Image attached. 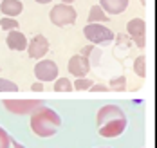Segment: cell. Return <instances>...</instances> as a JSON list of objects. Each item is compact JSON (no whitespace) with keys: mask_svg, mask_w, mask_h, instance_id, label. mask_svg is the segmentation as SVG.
<instances>
[{"mask_svg":"<svg viewBox=\"0 0 157 148\" xmlns=\"http://www.w3.org/2000/svg\"><path fill=\"white\" fill-rule=\"evenodd\" d=\"M109 85H110L109 89L116 90V92H125V90H126V78H125V76H119V78H112Z\"/></svg>","mask_w":157,"mask_h":148,"instance_id":"obj_16","label":"cell"},{"mask_svg":"<svg viewBox=\"0 0 157 148\" xmlns=\"http://www.w3.org/2000/svg\"><path fill=\"white\" fill-rule=\"evenodd\" d=\"M9 146H11V137H9L7 132L0 127V148H9Z\"/></svg>","mask_w":157,"mask_h":148,"instance_id":"obj_20","label":"cell"},{"mask_svg":"<svg viewBox=\"0 0 157 148\" xmlns=\"http://www.w3.org/2000/svg\"><path fill=\"white\" fill-rule=\"evenodd\" d=\"M49 51V42L44 34H36L31 42H27V54L31 58H44Z\"/></svg>","mask_w":157,"mask_h":148,"instance_id":"obj_9","label":"cell"},{"mask_svg":"<svg viewBox=\"0 0 157 148\" xmlns=\"http://www.w3.org/2000/svg\"><path fill=\"white\" fill-rule=\"evenodd\" d=\"M99 6L105 13L110 15H121L128 7V0H99Z\"/></svg>","mask_w":157,"mask_h":148,"instance_id":"obj_12","label":"cell"},{"mask_svg":"<svg viewBox=\"0 0 157 148\" xmlns=\"http://www.w3.org/2000/svg\"><path fill=\"white\" fill-rule=\"evenodd\" d=\"M69 72L76 78H85L89 72H90V62L87 56H81L76 54L69 60Z\"/></svg>","mask_w":157,"mask_h":148,"instance_id":"obj_8","label":"cell"},{"mask_svg":"<svg viewBox=\"0 0 157 148\" xmlns=\"http://www.w3.org/2000/svg\"><path fill=\"white\" fill-rule=\"evenodd\" d=\"M51 22L58 27L71 25L76 22V9L71 4H58L51 9Z\"/></svg>","mask_w":157,"mask_h":148,"instance_id":"obj_4","label":"cell"},{"mask_svg":"<svg viewBox=\"0 0 157 148\" xmlns=\"http://www.w3.org/2000/svg\"><path fill=\"white\" fill-rule=\"evenodd\" d=\"M96 125L101 137H117L126 128V116L117 105H105L98 110Z\"/></svg>","mask_w":157,"mask_h":148,"instance_id":"obj_1","label":"cell"},{"mask_svg":"<svg viewBox=\"0 0 157 148\" xmlns=\"http://www.w3.org/2000/svg\"><path fill=\"white\" fill-rule=\"evenodd\" d=\"M126 29H128V34L136 40L137 47H144L146 45V24L143 18H132L128 24H126Z\"/></svg>","mask_w":157,"mask_h":148,"instance_id":"obj_7","label":"cell"},{"mask_svg":"<svg viewBox=\"0 0 157 148\" xmlns=\"http://www.w3.org/2000/svg\"><path fill=\"white\" fill-rule=\"evenodd\" d=\"M74 0H62V4H72Z\"/></svg>","mask_w":157,"mask_h":148,"instance_id":"obj_26","label":"cell"},{"mask_svg":"<svg viewBox=\"0 0 157 148\" xmlns=\"http://www.w3.org/2000/svg\"><path fill=\"white\" fill-rule=\"evenodd\" d=\"M6 42H7V47L11 51H25L27 49V38H25V34L16 31V29L9 31Z\"/></svg>","mask_w":157,"mask_h":148,"instance_id":"obj_10","label":"cell"},{"mask_svg":"<svg viewBox=\"0 0 157 148\" xmlns=\"http://www.w3.org/2000/svg\"><path fill=\"white\" fill-rule=\"evenodd\" d=\"M36 2H38V4H49L51 0H36Z\"/></svg>","mask_w":157,"mask_h":148,"instance_id":"obj_25","label":"cell"},{"mask_svg":"<svg viewBox=\"0 0 157 148\" xmlns=\"http://www.w3.org/2000/svg\"><path fill=\"white\" fill-rule=\"evenodd\" d=\"M54 90L56 92H71L74 89H72V83H71L69 78H58L56 83H54Z\"/></svg>","mask_w":157,"mask_h":148,"instance_id":"obj_15","label":"cell"},{"mask_svg":"<svg viewBox=\"0 0 157 148\" xmlns=\"http://www.w3.org/2000/svg\"><path fill=\"white\" fill-rule=\"evenodd\" d=\"M31 89H33V90H36V92H42V90H44V85H42L40 82H36V83H33Z\"/></svg>","mask_w":157,"mask_h":148,"instance_id":"obj_22","label":"cell"},{"mask_svg":"<svg viewBox=\"0 0 157 148\" xmlns=\"http://www.w3.org/2000/svg\"><path fill=\"white\" fill-rule=\"evenodd\" d=\"M0 11L4 13V17L16 18L24 11V4L20 0H0Z\"/></svg>","mask_w":157,"mask_h":148,"instance_id":"obj_11","label":"cell"},{"mask_svg":"<svg viewBox=\"0 0 157 148\" xmlns=\"http://www.w3.org/2000/svg\"><path fill=\"white\" fill-rule=\"evenodd\" d=\"M98 22H109V17L101 9V6H92L89 11V24H98Z\"/></svg>","mask_w":157,"mask_h":148,"instance_id":"obj_13","label":"cell"},{"mask_svg":"<svg viewBox=\"0 0 157 148\" xmlns=\"http://www.w3.org/2000/svg\"><path fill=\"white\" fill-rule=\"evenodd\" d=\"M83 34L90 44H109L114 40V33L107 25H103L99 22L98 24H87L83 29Z\"/></svg>","mask_w":157,"mask_h":148,"instance_id":"obj_3","label":"cell"},{"mask_svg":"<svg viewBox=\"0 0 157 148\" xmlns=\"http://www.w3.org/2000/svg\"><path fill=\"white\" fill-rule=\"evenodd\" d=\"M92 52V44L90 45H87V47H83V51H81V56H89Z\"/></svg>","mask_w":157,"mask_h":148,"instance_id":"obj_23","label":"cell"},{"mask_svg":"<svg viewBox=\"0 0 157 148\" xmlns=\"http://www.w3.org/2000/svg\"><path fill=\"white\" fill-rule=\"evenodd\" d=\"M42 105H44L42 99H4L6 110H9L11 114H18V116L31 114L34 108H38Z\"/></svg>","mask_w":157,"mask_h":148,"instance_id":"obj_5","label":"cell"},{"mask_svg":"<svg viewBox=\"0 0 157 148\" xmlns=\"http://www.w3.org/2000/svg\"><path fill=\"white\" fill-rule=\"evenodd\" d=\"M16 90H18V85L15 82L0 78V92H16Z\"/></svg>","mask_w":157,"mask_h":148,"instance_id":"obj_18","label":"cell"},{"mask_svg":"<svg viewBox=\"0 0 157 148\" xmlns=\"http://www.w3.org/2000/svg\"><path fill=\"white\" fill-rule=\"evenodd\" d=\"M11 145H13V148H25L24 145H20V143H16L15 139H11Z\"/></svg>","mask_w":157,"mask_h":148,"instance_id":"obj_24","label":"cell"},{"mask_svg":"<svg viewBox=\"0 0 157 148\" xmlns=\"http://www.w3.org/2000/svg\"><path fill=\"white\" fill-rule=\"evenodd\" d=\"M34 76L38 82H52L58 76V65L52 60H42L34 67Z\"/></svg>","mask_w":157,"mask_h":148,"instance_id":"obj_6","label":"cell"},{"mask_svg":"<svg viewBox=\"0 0 157 148\" xmlns=\"http://www.w3.org/2000/svg\"><path fill=\"white\" fill-rule=\"evenodd\" d=\"M89 90H92V92H107V90H109V87H107V85H99V83H98V85L92 83Z\"/></svg>","mask_w":157,"mask_h":148,"instance_id":"obj_21","label":"cell"},{"mask_svg":"<svg viewBox=\"0 0 157 148\" xmlns=\"http://www.w3.org/2000/svg\"><path fill=\"white\" fill-rule=\"evenodd\" d=\"M139 2H141L143 6H144V4H146V0H139Z\"/></svg>","mask_w":157,"mask_h":148,"instance_id":"obj_27","label":"cell"},{"mask_svg":"<svg viewBox=\"0 0 157 148\" xmlns=\"http://www.w3.org/2000/svg\"><path fill=\"white\" fill-rule=\"evenodd\" d=\"M92 85V80H87V78H76V82L72 83V89L76 90H89Z\"/></svg>","mask_w":157,"mask_h":148,"instance_id":"obj_19","label":"cell"},{"mask_svg":"<svg viewBox=\"0 0 157 148\" xmlns=\"http://www.w3.org/2000/svg\"><path fill=\"white\" fill-rule=\"evenodd\" d=\"M0 27L4 29V31H13L18 27V22H16V18H11V17H4L0 20Z\"/></svg>","mask_w":157,"mask_h":148,"instance_id":"obj_17","label":"cell"},{"mask_svg":"<svg viewBox=\"0 0 157 148\" xmlns=\"http://www.w3.org/2000/svg\"><path fill=\"white\" fill-rule=\"evenodd\" d=\"M134 70H136V74L141 76V78L146 76V56H144V54H141V56L136 58V62H134Z\"/></svg>","mask_w":157,"mask_h":148,"instance_id":"obj_14","label":"cell"},{"mask_svg":"<svg viewBox=\"0 0 157 148\" xmlns=\"http://www.w3.org/2000/svg\"><path fill=\"white\" fill-rule=\"evenodd\" d=\"M62 127V117L56 114V110L49 107H38L31 112V130L38 137H51Z\"/></svg>","mask_w":157,"mask_h":148,"instance_id":"obj_2","label":"cell"}]
</instances>
